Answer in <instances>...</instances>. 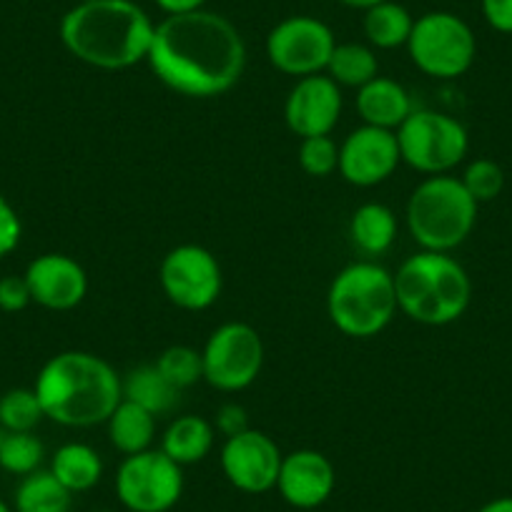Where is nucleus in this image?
<instances>
[{
    "instance_id": "obj_17",
    "label": "nucleus",
    "mask_w": 512,
    "mask_h": 512,
    "mask_svg": "<svg viewBox=\"0 0 512 512\" xmlns=\"http://www.w3.org/2000/svg\"><path fill=\"white\" fill-rule=\"evenodd\" d=\"M337 472L327 455L317 450H294L284 455L277 490L297 510H317L332 497Z\"/></svg>"
},
{
    "instance_id": "obj_8",
    "label": "nucleus",
    "mask_w": 512,
    "mask_h": 512,
    "mask_svg": "<svg viewBox=\"0 0 512 512\" xmlns=\"http://www.w3.org/2000/svg\"><path fill=\"white\" fill-rule=\"evenodd\" d=\"M395 134L402 161L430 176L455 169L470 149L467 128L457 118L427 108L412 111Z\"/></svg>"
},
{
    "instance_id": "obj_20",
    "label": "nucleus",
    "mask_w": 512,
    "mask_h": 512,
    "mask_svg": "<svg viewBox=\"0 0 512 512\" xmlns=\"http://www.w3.org/2000/svg\"><path fill=\"white\" fill-rule=\"evenodd\" d=\"M211 447H214V425L199 415L179 417L161 437V450L181 467L201 462Z\"/></svg>"
},
{
    "instance_id": "obj_27",
    "label": "nucleus",
    "mask_w": 512,
    "mask_h": 512,
    "mask_svg": "<svg viewBox=\"0 0 512 512\" xmlns=\"http://www.w3.org/2000/svg\"><path fill=\"white\" fill-rule=\"evenodd\" d=\"M46 447L33 432H3L0 440V467L11 475H31L41 470Z\"/></svg>"
},
{
    "instance_id": "obj_29",
    "label": "nucleus",
    "mask_w": 512,
    "mask_h": 512,
    "mask_svg": "<svg viewBox=\"0 0 512 512\" xmlns=\"http://www.w3.org/2000/svg\"><path fill=\"white\" fill-rule=\"evenodd\" d=\"M156 367L174 384L176 390H186V387L196 384L199 379H204L201 352H196L194 347H186V344H174V347L164 349L161 357L156 359Z\"/></svg>"
},
{
    "instance_id": "obj_16",
    "label": "nucleus",
    "mask_w": 512,
    "mask_h": 512,
    "mask_svg": "<svg viewBox=\"0 0 512 512\" xmlns=\"http://www.w3.org/2000/svg\"><path fill=\"white\" fill-rule=\"evenodd\" d=\"M31 299L53 312H68L86 299L88 277L81 264L66 254H41L26 269Z\"/></svg>"
},
{
    "instance_id": "obj_19",
    "label": "nucleus",
    "mask_w": 512,
    "mask_h": 512,
    "mask_svg": "<svg viewBox=\"0 0 512 512\" xmlns=\"http://www.w3.org/2000/svg\"><path fill=\"white\" fill-rule=\"evenodd\" d=\"M108 440L123 455H139L151 450L156 437V415L136 402L121 400L113 415L108 417Z\"/></svg>"
},
{
    "instance_id": "obj_31",
    "label": "nucleus",
    "mask_w": 512,
    "mask_h": 512,
    "mask_svg": "<svg viewBox=\"0 0 512 512\" xmlns=\"http://www.w3.org/2000/svg\"><path fill=\"white\" fill-rule=\"evenodd\" d=\"M299 166L309 176L327 179V176H332L339 169V146L334 144L332 136L302 139V146H299Z\"/></svg>"
},
{
    "instance_id": "obj_34",
    "label": "nucleus",
    "mask_w": 512,
    "mask_h": 512,
    "mask_svg": "<svg viewBox=\"0 0 512 512\" xmlns=\"http://www.w3.org/2000/svg\"><path fill=\"white\" fill-rule=\"evenodd\" d=\"M216 430L224 437H234L239 432L249 430V422H246V410L236 402H229V405H221L219 412H216Z\"/></svg>"
},
{
    "instance_id": "obj_28",
    "label": "nucleus",
    "mask_w": 512,
    "mask_h": 512,
    "mask_svg": "<svg viewBox=\"0 0 512 512\" xmlns=\"http://www.w3.org/2000/svg\"><path fill=\"white\" fill-rule=\"evenodd\" d=\"M43 407L36 390L16 387L0 397V430L33 432L43 420Z\"/></svg>"
},
{
    "instance_id": "obj_12",
    "label": "nucleus",
    "mask_w": 512,
    "mask_h": 512,
    "mask_svg": "<svg viewBox=\"0 0 512 512\" xmlns=\"http://www.w3.org/2000/svg\"><path fill=\"white\" fill-rule=\"evenodd\" d=\"M334 46L337 41L327 23L312 16H292L272 28L267 56L277 71L304 78L327 71Z\"/></svg>"
},
{
    "instance_id": "obj_35",
    "label": "nucleus",
    "mask_w": 512,
    "mask_h": 512,
    "mask_svg": "<svg viewBox=\"0 0 512 512\" xmlns=\"http://www.w3.org/2000/svg\"><path fill=\"white\" fill-rule=\"evenodd\" d=\"M482 13L495 31L512 33V0H482Z\"/></svg>"
},
{
    "instance_id": "obj_36",
    "label": "nucleus",
    "mask_w": 512,
    "mask_h": 512,
    "mask_svg": "<svg viewBox=\"0 0 512 512\" xmlns=\"http://www.w3.org/2000/svg\"><path fill=\"white\" fill-rule=\"evenodd\" d=\"M161 11H166L169 16H179V13H191L201 11L206 0H156Z\"/></svg>"
},
{
    "instance_id": "obj_39",
    "label": "nucleus",
    "mask_w": 512,
    "mask_h": 512,
    "mask_svg": "<svg viewBox=\"0 0 512 512\" xmlns=\"http://www.w3.org/2000/svg\"><path fill=\"white\" fill-rule=\"evenodd\" d=\"M0 512H13V510H11V507H8V505H6V502L0 500Z\"/></svg>"
},
{
    "instance_id": "obj_22",
    "label": "nucleus",
    "mask_w": 512,
    "mask_h": 512,
    "mask_svg": "<svg viewBox=\"0 0 512 512\" xmlns=\"http://www.w3.org/2000/svg\"><path fill=\"white\" fill-rule=\"evenodd\" d=\"M51 472L68 492H88L101 482L103 460L91 445L68 442L53 455Z\"/></svg>"
},
{
    "instance_id": "obj_7",
    "label": "nucleus",
    "mask_w": 512,
    "mask_h": 512,
    "mask_svg": "<svg viewBox=\"0 0 512 512\" xmlns=\"http://www.w3.org/2000/svg\"><path fill=\"white\" fill-rule=\"evenodd\" d=\"M412 63L425 76L452 81L465 76L477 56L472 28L455 13L435 11L417 18L407 41Z\"/></svg>"
},
{
    "instance_id": "obj_4",
    "label": "nucleus",
    "mask_w": 512,
    "mask_h": 512,
    "mask_svg": "<svg viewBox=\"0 0 512 512\" xmlns=\"http://www.w3.org/2000/svg\"><path fill=\"white\" fill-rule=\"evenodd\" d=\"M397 307L412 322L445 327L467 312L472 284L465 267L445 251L412 254L395 274Z\"/></svg>"
},
{
    "instance_id": "obj_15",
    "label": "nucleus",
    "mask_w": 512,
    "mask_h": 512,
    "mask_svg": "<svg viewBox=\"0 0 512 512\" xmlns=\"http://www.w3.org/2000/svg\"><path fill=\"white\" fill-rule=\"evenodd\" d=\"M342 116V88L329 76H304L289 91L284 103V118L294 136L312 139L329 136Z\"/></svg>"
},
{
    "instance_id": "obj_5",
    "label": "nucleus",
    "mask_w": 512,
    "mask_h": 512,
    "mask_svg": "<svg viewBox=\"0 0 512 512\" xmlns=\"http://www.w3.org/2000/svg\"><path fill=\"white\" fill-rule=\"evenodd\" d=\"M395 274L374 262H354L334 277L327 312L334 327L354 339L377 337L397 314Z\"/></svg>"
},
{
    "instance_id": "obj_33",
    "label": "nucleus",
    "mask_w": 512,
    "mask_h": 512,
    "mask_svg": "<svg viewBox=\"0 0 512 512\" xmlns=\"http://www.w3.org/2000/svg\"><path fill=\"white\" fill-rule=\"evenodd\" d=\"M31 302L33 299L26 277L11 274V277L0 279V309H3V312H23Z\"/></svg>"
},
{
    "instance_id": "obj_38",
    "label": "nucleus",
    "mask_w": 512,
    "mask_h": 512,
    "mask_svg": "<svg viewBox=\"0 0 512 512\" xmlns=\"http://www.w3.org/2000/svg\"><path fill=\"white\" fill-rule=\"evenodd\" d=\"M339 3H344V6H349V8H362V11H367V8L382 3V0H339Z\"/></svg>"
},
{
    "instance_id": "obj_40",
    "label": "nucleus",
    "mask_w": 512,
    "mask_h": 512,
    "mask_svg": "<svg viewBox=\"0 0 512 512\" xmlns=\"http://www.w3.org/2000/svg\"><path fill=\"white\" fill-rule=\"evenodd\" d=\"M81 3H93V0H81Z\"/></svg>"
},
{
    "instance_id": "obj_14",
    "label": "nucleus",
    "mask_w": 512,
    "mask_h": 512,
    "mask_svg": "<svg viewBox=\"0 0 512 512\" xmlns=\"http://www.w3.org/2000/svg\"><path fill=\"white\" fill-rule=\"evenodd\" d=\"M400 144L395 131L362 123L339 146V174L352 186H377L400 166Z\"/></svg>"
},
{
    "instance_id": "obj_25",
    "label": "nucleus",
    "mask_w": 512,
    "mask_h": 512,
    "mask_svg": "<svg viewBox=\"0 0 512 512\" xmlns=\"http://www.w3.org/2000/svg\"><path fill=\"white\" fill-rule=\"evenodd\" d=\"M71 497L51 470H36L16 487L13 512H71Z\"/></svg>"
},
{
    "instance_id": "obj_24",
    "label": "nucleus",
    "mask_w": 512,
    "mask_h": 512,
    "mask_svg": "<svg viewBox=\"0 0 512 512\" xmlns=\"http://www.w3.org/2000/svg\"><path fill=\"white\" fill-rule=\"evenodd\" d=\"M415 21L410 11L395 0H382L377 6L364 11V36L374 48H400L407 46Z\"/></svg>"
},
{
    "instance_id": "obj_10",
    "label": "nucleus",
    "mask_w": 512,
    "mask_h": 512,
    "mask_svg": "<svg viewBox=\"0 0 512 512\" xmlns=\"http://www.w3.org/2000/svg\"><path fill=\"white\" fill-rule=\"evenodd\" d=\"M204 359V379L219 392H241L256 382L264 367V342L251 324L226 322L211 332Z\"/></svg>"
},
{
    "instance_id": "obj_41",
    "label": "nucleus",
    "mask_w": 512,
    "mask_h": 512,
    "mask_svg": "<svg viewBox=\"0 0 512 512\" xmlns=\"http://www.w3.org/2000/svg\"><path fill=\"white\" fill-rule=\"evenodd\" d=\"M0 440H3V430H0Z\"/></svg>"
},
{
    "instance_id": "obj_32",
    "label": "nucleus",
    "mask_w": 512,
    "mask_h": 512,
    "mask_svg": "<svg viewBox=\"0 0 512 512\" xmlns=\"http://www.w3.org/2000/svg\"><path fill=\"white\" fill-rule=\"evenodd\" d=\"M21 234V216L13 209L11 201L0 194V259L11 254V251H16V246L21 244Z\"/></svg>"
},
{
    "instance_id": "obj_23",
    "label": "nucleus",
    "mask_w": 512,
    "mask_h": 512,
    "mask_svg": "<svg viewBox=\"0 0 512 512\" xmlns=\"http://www.w3.org/2000/svg\"><path fill=\"white\" fill-rule=\"evenodd\" d=\"M349 236L352 244L362 254L379 256L390 249L397 236V216L390 206L384 204H362L349 221Z\"/></svg>"
},
{
    "instance_id": "obj_18",
    "label": "nucleus",
    "mask_w": 512,
    "mask_h": 512,
    "mask_svg": "<svg viewBox=\"0 0 512 512\" xmlns=\"http://www.w3.org/2000/svg\"><path fill=\"white\" fill-rule=\"evenodd\" d=\"M412 111L415 108H412L410 93L405 91L402 83L392 81V78H372L357 93V113L367 126L397 131Z\"/></svg>"
},
{
    "instance_id": "obj_13",
    "label": "nucleus",
    "mask_w": 512,
    "mask_h": 512,
    "mask_svg": "<svg viewBox=\"0 0 512 512\" xmlns=\"http://www.w3.org/2000/svg\"><path fill=\"white\" fill-rule=\"evenodd\" d=\"M282 450L269 435L259 430H244L226 437L221 447V470L226 480L241 492L264 495L274 490L282 470Z\"/></svg>"
},
{
    "instance_id": "obj_11",
    "label": "nucleus",
    "mask_w": 512,
    "mask_h": 512,
    "mask_svg": "<svg viewBox=\"0 0 512 512\" xmlns=\"http://www.w3.org/2000/svg\"><path fill=\"white\" fill-rule=\"evenodd\" d=\"M159 279L169 302L189 312L211 307L224 284L216 256L199 244H181L171 249L161 262Z\"/></svg>"
},
{
    "instance_id": "obj_2",
    "label": "nucleus",
    "mask_w": 512,
    "mask_h": 512,
    "mask_svg": "<svg viewBox=\"0 0 512 512\" xmlns=\"http://www.w3.org/2000/svg\"><path fill=\"white\" fill-rule=\"evenodd\" d=\"M154 28L134 0H93L78 3L63 16L61 41L78 61L121 71L149 58Z\"/></svg>"
},
{
    "instance_id": "obj_26",
    "label": "nucleus",
    "mask_w": 512,
    "mask_h": 512,
    "mask_svg": "<svg viewBox=\"0 0 512 512\" xmlns=\"http://www.w3.org/2000/svg\"><path fill=\"white\" fill-rule=\"evenodd\" d=\"M377 56L369 46L362 43H337L329 56L327 73L337 86L362 88L367 86L372 78L379 76Z\"/></svg>"
},
{
    "instance_id": "obj_21",
    "label": "nucleus",
    "mask_w": 512,
    "mask_h": 512,
    "mask_svg": "<svg viewBox=\"0 0 512 512\" xmlns=\"http://www.w3.org/2000/svg\"><path fill=\"white\" fill-rule=\"evenodd\" d=\"M123 400L136 402L144 410L159 415H169L176 405H179V392L164 374L159 372L156 364H141V367L131 369L126 377L121 379Z\"/></svg>"
},
{
    "instance_id": "obj_1",
    "label": "nucleus",
    "mask_w": 512,
    "mask_h": 512,
    "mask_svg": "<svg viewBox=\"0 0 512 512\" xmlns=\"http://www.w3.org/2000/svg\"><path fill=\"white\" fill-rule=\"evenodd\" d=\"M146 61L171 91L189 98H214L239 83L246 46L229 18L201 8L164 18L154 28Z\"/></svg>"
},
{
    "instance_id": "obj_6",
    "label": "nucleus",
    "mask_w": 512,
    "mask_h": 512,
    "mask_svg": "<svg viewBox=\"0 0 512 512\" xmlns=\"http://www.w3.org/2000/svg\"><path fill=\"white\" fill-rule=\"evenodd\" d=\"M477 201L455 176H430L407 201V229L425 251L450 254L465 244L477 221Z\"/></svg>"
},
{
    "instance_id": "obj_30",
    "label": "nucleus",
    "mask_w": 512,
    "mask_h": 512,
    "mask_svg": "<svg viewBox=\"0 0 512 512\" xmlns=\"http://www.w3.org/2000/svg\"><path fill=\"white\" fill-rule=\"evenodd\" d=\"M462 186L477 204L495 201L505 189V171L492 159H475L462 174Z\"/></svg>"
},
{
    "instance_id": "obj_9",
    "label": "nucleus",
    "mask_w": 512,
    "mask_h": 512,
    "mask_svg": "<svg viewBox=\"0 0 512 512\" xmlns=\"http://www.w3.org/2000/svg\"><path fill=\"white\" fill-rule=\"evenodd\" d=\"M116 495L128 512H171L184 495V467L161 447L128 455L116 472Z\"/></svg>"
},
{
    "instance_id": "obj_3",
    "label": "nucleus",
    "mask_w": 512,
    "mask_h": 512,
    "mask_svg": "<svg viewBox=\"0 0 512 512\" xmlns=\"http://www.w3.org/2000/svg\"><path fill=\"white\" fill-rule=\"evenodd\" d=\"M43 415L63 427H93L108 422L123 400L121 377L103 357L81 349L56 354L36 377Z\"/></svg>"
},
{
    "instance_id": "obj_37",
    "label": "nucleus",
    "mask_w": 512,
    "mask_h": 512,
    "mask_svg": "<svg viewBox=\"0 0 512 512\" xmlns=\"http://www.w3.org/2000/svg\"><path fill=\"white\" fill-rule=\"evenodd\" d=\"M477 512H512V497H497L482 505Z\"/></svg>"
}]
</instances>
